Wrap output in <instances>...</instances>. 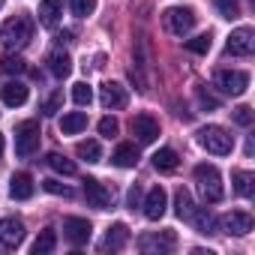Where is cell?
<instances>
[{
  "label": "cell",
  "instance_id": "obj_1",
  "mask_svg": "<svg viewBox=\"0 0 255 255\" xmlns=\"http://www.w3.org/2000/svg\"><path fill=\"white\" fill-rule=\"evenodd\" d=\"M195 183H198V192H201V198L207 201V204H216V201H222V195H225V186H222V174H219V168L216 165H210V162H201V165H195Z\"/></svg>",
  "mask_w": 255,
  "mask_h": 255
},
{
  "label": "cell",
  "instance_id": "obj_2",
  "mask_svg": "<svg viewBox=\"0 0 255 255\" xmlns=\"http://www.w3.org/2000/svg\"><path fill=\"white\" fill-rule=\"evenodd\" d=\"M198 144L213 156H228L234 150V135L225 129V126L210 123V126H201L198 129Z\"/></svg>",
  "mask_w": 255,
  "mask_h": 255
},
{
  "label": "cell",
  "instance_id": "obj_3",
  "mask_svg": "<svg viewBox=\"0 0 255 255\" xmlns=\"http://www.w3.org/2000/svg\"><path fill=\"white\" fill-rule=\"evenodd\" d=\"M30 33H33V24L27 15H15V18H6L0 24V42H3L9 51H18L30 42Z\"/></svg>",
  "mask_w": 255,
  "mask_h": 255
},
{
  "label": "cell",
  "instance_id": "obj_4",
  "mask_svg": "<svg viewBox=\"0 0 255 255\" xmlns=\"http://www.w3.org/2000/svg\"><path fill=\"white\" fill-rule=\"evenodd\" d=\"M39 138H42L39 120H24L15 129V156H21V159L33 156L39 150Z\"/></svg>",
  "mask_w": 255,
  "mask_h": 255
},
{
  "label": "cell",
  "instance_id": "obj_5",
  "mask_svg": "<svg viewBox=\"0 0 255 255\" xmlns=\"http://www.w3.org/2000/svg\"><path fill=\"white\" fill-rule=\"evenodd\" d=\"M195 21H198V15H195V9H189V6H171V9L165 12V24H168V30H171L174 36H186V33L195 27Z\"/></svg>",
  "mask_w": 255,
  "mask_h": 255
},
{
  "label": "cell",
  "instance_id": "obj_6",
  "mask_svg": "<svg viewBox=\"0 0 255 255\" xmlns=\"http://www.w3.org/2000/svg\"><path fill=\"white\" fill-rule=\"evenodd\" d=\"M216 87L228 96H240L246 93L249 87V72H240V69H219L216 72Z\"/></svg>",
  "mask_w": 255,
  "mask_h": 255
},
{
  "label": "cell",
  "instance_id": "obj_7",
  "mask_svg": "<svg viewBox=\"0 0 255 255\" xmlns=\"http://www.w3.org/2000/svg\"><path fill=\"white\" fill-rule=\"evenodd\" d=\"M177 246V234L171 228L165 231H153V234H141L138 237V249L141 252H171Z\"/></svg>",
  "mask_w": 255,
  "mask_h": 255
},
{
  "label": "cell",
  "instance_id": "obj_8",
  "mask_svg": "<svg viewBox=\"0 0 255 255\" xmlns=\"http://www.w3.org/2000/svg\"><path fill=\"white\" fill-rule=\"evenodd\" d=\"M225 51L234 54V57H249V54L255 51V33H252V27H237V30H231V36H228V42H225Z\"/></svg>",
  "mask_w": 255,
  "mask_h": 255
},
{
  "label": "cell",
  "instance_id": "obj_9",
  "mask_svg": "<svg viewBox=\"0 0 255 255\" xmlns=\"http://www.w3.org/2000/svg\"><path fill=\"white\" fill-rule=\"evenodd\" d=\"M216 231H225V234L243 237V234L252 231V216L243 213V210H231V213H225L222 219H216Z\"/></svg>",
  "mask_w": 255,
  "mask_h": 255
},
{
  "label": "cell",
  "instance_id": "obj_10",
  "mask_svg": "<svg viewBox=\"0 0 255 255\" xmlns=\"http://www.w3.org/2000/svg\"><path fill=\"white\" fill-rule=\"evenodd\" d=\"M24 243V222L15 216L0 219V249H18Z\"/></svg>",
  "mask_w": 255,
  "mask_h": 255
},
{
  "label": "cell",
  "instance_id": "obj_11",
  "mask_svg": "<svg viewBox=\"0 0 255 255\" xmlns=\"http://www.w3.org/2000/svg\"><path fill=\"white\" fill-rule=\"evenodd\" d=\"M132 135L138 144H153L159 138V120L153 114H135L132 117Z\"/></svg>",
  "mask_w": 255,
  "mask_h": 255
},
{
  "label": "cell",
  "instance_id": "obj_12",
  "mask_svg": "<svg viewBox=\"0 0 255 255\" xmlns=\"http://www.w3.org/2000/svg\"><path fill=\"white\" fill-rule=\"evenodd\" d=\"M99 102H102L105 111H117V108H126L129 93H126V87L120 81H105L102 90H99Z\"/></svg>",
  "mask_w": 255,
  "mask_h": 255
},
{
  "label": "cell",
  "instance_id": "obj_13",
  "mask_svg": "<svg viewBox=\"0 0 255 255\" xmlns=\"http://www.w3.org/2000/svg\"><path fill=\"white\" fill-rule=\"evenodd\" d=\"M84 195H87V204L96 207V210H108L111 207V198H114V192L108 186H102L96 177H87L84 180Z\"/></svg>",
  "mask_w": 255,
  "mask_h": 255
},
{
  "label": "cell",
  "instance_id": "obj_14",
  "mask_svg": "<svg viewBox=\"0 0 255 255\" xmlns=\"http://www.w3.org/2000/svg\"><path fill=\"white\" fill-rule=\"evenodd\" d=\"M144 216L150 219V222H156V219H162L165 216V210H168V192L162 189V186H153L147 195H144Z\"/></svg>",
  "mask_w": 255,
  "mask_h": 255
},
{
  "label": "cell",
  "instance_id": "obj_15",
  "mask_svg": "<svg viewBox=\"0 0 255 255\" xmlns=\"http://www.w3.org/2000/svg\"><path fill=\"white\" fill-rule=\"evenodd\" d=\"M63 234H66L69 243L84 246V243L90 240V234H93V225H90L87 219H81V216H66V219H63Z\"/></svg>",
  "mask_w": 255,
  "mask_h": 255
},
{
  "label": "cell",
  "instance_id": "obj_16",
  "mask_svg": "<svg viewBox=\"0 0 255 255\" xmlns=\"http://www.w3.org/2000/svg\"><path fill=\"white\" fill-rule=\"evenodd\" d=\"M27 96H30V90H27L24 81H6L3 87H0V99H3V105H9V108L24 105Z\"/></svg>",
  "mask_w": 255,
  "mask_h": 255
},
{
  "label": "cell",
  "instance_id": "obj_17",
  "mask_svg": "<svg viewBox=\"0 0 255 255\" xmlns=\"http://www.w3.org/2000/svg\"><path fill=\"white\" fill-rule=\"evenodd\" d=\"M33 177L27 174V171H18V174H12V180H9V195L15 198V201H27L30 195H33Z\"/></svg>",
  "mask_w": 255,
  "mask_h": 255
},
{
  "label": "cell",
  "instance_id": "obj_18",
  "mask_svg": "<svg viewBox=\"0 0 255 255\" xmlns=\"http://www.w3.org/2000/svg\"><path fill=\"white\" fill-rule=\"evenodd\" d=\"M126 240H129V225L126 222H114L108 231H105V240H102V249H123Z\"/></svg>",
  "mask_w": 255,
  "mask_h": 255
},
{
  "label": "cell",
  "instance_id": "obj_19",
  "mask_svg": "<svg viewBox=\"0 0 255 255\" xmlns=\"http://www.w3.org/2000/svg\"><path fill=\"white\" fill-rule=\"evenodd\" d=\"M111 165L117 168H135L138 165V147L135 144H117L111 153Z\"/></svg>",
  "mask_w": 255,
  "mask_h": 255
},
{
  "label": "cell",
  "instance_id": "obj_20",
  "mask_svg": "<svg viewBox=\"0 0 255 255\" xmlns=\"http://www.w3.org/2000/svg\"><path fill=\"white\" fill-rule=\"evenodd\" d=\"M36 15H39V24L42 27H57V21L63 15V3H60V0H42Z\"/></svg>",
  "mask_w": 255,
  "mask_h": 255
},
{
  "label": "cell",
  "instance_id": "obj_21",
  "mask_svg": "<svg viewBox=\"0 0 255 255\" xmlns=\"http://www.w3.org/2000/svg\"><path fill=\"white\" fill-rule=\"evenodd\" d=\"M87 129V114L84 111H66L60 117V132L63 135H78Z\"/></svg>",
  "mask_w": 255,
  "mask_h": 255
},
{
  "label": "cell",
  "instance_id": "obj_22",
  "mask_svg": "<svg viewBox=\"0 0 255 255\" xmlns=\"http://www.w3.org/2000/svg\"><path fill=\"white\" fill-rule=\"evenodd\" d=\"M48 72L54 75V78H66L69 72H72V57L66 54V51H51L48 54Z\"/></svg>",
  "mask_w": 255,
  "mask_h": 255
},
{
  "label": "cell",
  "instance_id": "obj_23",
  "mask_svg": "<svg viewBox=\"0 0 255 255\" xmlns=\"http://www.w3.org/2000/svg\"><path fill=\"white\" fill-rule=\"evenodd\" d=\"M177 162H180V159H177V153H174L171 147H159V150L153 153V168H156V171H174Z\"/></svg>",
  "mask_w": 255,
  "mask_h": 255
},
{
  "label": "cell",
  "instance_id": "obj_24",
  "mask_svg": "<svg viewBox=\"0 0 255 255\" xmlns=\"http://www.w3.org/2000/svg\"><path fill=\"white\" fill-rule=\"evenodd\" d=\"M54 246H57V234H54V228H42L39 237L33 240V255H48V252H54Z\"/></svg>",
  "mask_w": 255,
  "mask_h": 255
},
{
  "label": "cell",
  "instance_id": "obj_25",
  "mask_svg": "<svg viewBox=\"0 0 255 255\" xmlns=\"http://www.w3.org/2000/svg\"><path fill=\"white\" fill-rule=\"evenodd\" d=\"M75 153H78V159H84V162H99V159H102V147H99V141H93V138L78 141V144H75Z\"/></svg>",
  "mask_w": 255,
  "mask_h": 255
},
{
  "label": "cell",
  "instance_id": "obj_26",
  "mask_svg": "<svg viewBox=\"0 0 255 255\" xmlns=\"http://www.w3.org/2000/svg\"><path fill=\"white\" fill-rule=\"evenodd\" d=\"M192 210H195V204H192V195H189V192L180 186V189H177V195H174V213H177L180 219H186V222H189Z\"/></svg>",
  "mask_w": 255,
  "mask_h": 255
},
{
  "label": "cell",
  "instance_id": "obj_27",
  "mask_svg": "<svg viewBox=\"0 0 255 255\" xmlns=\"http://www.w3.org/2000/svg\"><path fill=\"white\" fill-rule=\"evenodd\" d=\"M189 222L198 228V234H216V219H213L207 210H192Z\"/></svg>",
  "mask_w": 255,
  "mask_h": 255
},
{
  "label": "cell",
  "instance_id": "obj_28",
  "mask_svg": "<svg viewBox=\"0 0 255 255\" xmlns=\"http://www.w3.org/2000/svg\"><path fill=\"white\" fill-rule=\"evenodd\" d=\"M45 162H48V168H54L57 174H66V177L78 171V168H75V162H72V159H66L63 153H48V156H45Z\"/></svg>",
  "mask_w": 255,
  "mask_h": 255
},
{
  "label": "cell",
  "instance_id": "obj_29",
  "mask_svg": "<svg viewBox=\"0 0 255 255\" xmlns=\"http://www.w3.org/2000/svg\"><path fill=\"white\" fill-rule=\"evenodd\" d=\"M210 48H213V36L210 33H198V36L186 39V51H192V54H207Z\"/></svg>",
  "mask_w": 255,
  "mask_h": 255
},
{
  "label": "cell",
  "instance_id": "obj_30",
  "mask_svg": "<svg viewBox=\"0 0 255 255\" xmlns=\"http://www.w3.org/2000/svg\"><path fill=\"white\" fill-rule=\"evenodd\" d=\"M231 180H234V192H237L240 198H249V195H252V174H249V171H234Z\"/></svg>",
  "mask_w": 255,
  "mask_h": 255
},
{
  "label": "cell",
  "instance_id": "obj_31",
  "mask_svg": "<svg viewBox=\"0 0 255 255\" xmlns=\"http://www.w3.org/2000/svg\"><path fill=\"white\" fill-rule=\"evenodd\" d=\"M72 102H75V105H90V102H93V87H90L87 81L72 84Z\"/></svg>",
  "mask_w": 255,
  "mask_h": 255
},
{
  "label": "cell",
  "instance_id": "obj_32",
  "mask_svg": "<svg viewBox=\"0 0 255 255\" xmlns=\"http://www.w3.org/2000/svg\"><path fill=\"white\" fill-rule=\"evenodd\" d=\"M222 18H237L240 15V0H213Z\"/></svg>",
  "mask_w": 255,
  "mask_h": 255
},
{
  "label": "cell",
  "instance_id": "obj_33",
  "mask_svg": "<svg viewBox=\"0 0 255 255\" xmlns=\"http://www.w3.org/2000/svg\"><path fill=\"white\" fill-rule=\"evenodd\" d=\"M69 6H72V15L87 18V15H93V9H96V0H69Z\"/></svg>",
  "mask_w": 255,
  "mask_h": 255
},
{
  "label": "cell",
  "instance_id": "obj_34",
  "mask_svg": "<svg viewBox=\"0 0 255 255\" xmlns=\"http://www.w3.org/2000/svg\"><path fill=\"white\" fill-rule=\"evenodd\" d=\"M117 132H120L117 117H111V114H108V117H102V120H99V135H102V138H114Z\"/></svg>",
  "mask_w": 255,
  "mask_h": 255
},
{
  "label": "cell",
  "instance_id": "obj_35",
  "mask_svg": "<svg viewBox=\"0 0 255 255\" xmlns=\"http://www.w3.org/2000/svg\"><path fill=\"white\" fill-rule=\"evenodd\" d=\"M60 105H63V93L57 90V93H51V96L39 105V111H42L45 117H51V114H57V111H60Z\"/></svg>",
  "mask_w": 255,
  "mask_h": 255
},
{
  "label": "cell",
  "instance_id": "obj_36",
  "mask_svg": "<svg viewBox=\"0 0 255 255\" xmlns=\"http://www.w3.org/2000/svg\"><path fill=\"white\" fill-rule=\"evenodd\" d=\"M0 63H3V69H6L9 75H21V72L27 69V63H24L21 57H12V54H6L3 60H0Z\"/></svg>",
  "mask_w": 255,
  "mask_h": 255
},
{
  "label": "cell",
  "instance_id": "obj_37",
  "mask_svg": "<svg viewBox=\"0 0 255 255\" xmlns=\"http://www.w3.org/2000/svg\"><path fill=\"white\" fill-rule=\"evenodd\" d=\"M42 189H45V192H51V195H63V198H69V195H72V189H69L66 183L54 180V177H51V180H42Z\"/></svg>",
  "mask_w": 255,
  "mask_h": 255
},
{
  "label": "cell",
  "instance_id": "obj_38",
  "mask_svg": "<svg viewBox=\"0 0 255 255\" xmlns=\"http://www.w3.org/2000/svg\"><path fill=\"white\" fill-rule=\"evenodd\" d=\"M234 120H237L240 126H249V123H252V108H249V105L234 108Z\"/></svg>",
  "mask_w": 255,
  "mask_h": 255
},
{
  "label": "cell",
  "instance_id": "obj_39",
  "mask_svg": "<svg viewBox=\"0 0 255 255\" xmlns=\"http://www.w3.org/2000/svg\"><path fill=\"white\" fill-rule=\"evenodd\" d=\"M198 102H201L204 108H219V99H213V96L204 93V90H198Z\"/></svg>",
  "mask_w": 255,
  "mask_h": 255
},
{
  "label": "cell",
  "instance_id": "obj_40",
  "mask_svg": "<svg viewBox=\"0 0 255 255\" xmlns=\"http://www.w3.org/2000/svg\"><path fill=\"white\" fill-rule=\"evenodd\" d=\"M138 198H141V192H138V186H132V189H129V207H132V210H135Z\"/></svg>",
  "mask_w": 255,
  "mask_h": 255
},
{
  "label": "cell",
  "instance_id": "obj_41",
  "mask_svg": "<svg viewBox=\"0 0 255 255\" xmlns=\"http://www.w3.org/2000/svg\"><path fill=\"white\" fill-rule=\"evenodd\" d=\"M3 147H6V141H3V135H0V156H3Z\"/></svg>",
  "mask_w": 255,
  "mask_h": 255
},
{
  "label": "cell",
  "instance_id": "obj_42",
  "mask_svg": "<svg viewBox=\"0 0 255 255\" xmlns=\"http://www.w3.org/2000/svg\"><path fill=\"white\" fill-rule=\"evenodd\" d=\"M0 6H3V0H0Z\"/></svg>",
  "mask_w": 255,
  "mask_h": 255
}]
</instances>
